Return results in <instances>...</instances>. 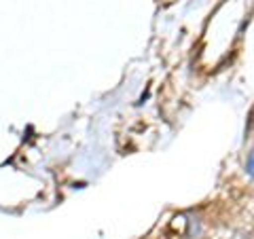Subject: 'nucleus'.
Masks as SVG:
<instances>
[{"label": "nucleus", "mask_w": 254, "mask_h": 239, "mask_svg": "<svg viewBox=\"0 0 254 239\" xmlns=\"http://www.w3.org/2000/svg\"><path fill=\"white\" fill-rule=\"evenodd\" d=\"M246 174H248L250 178H254V153H250L248 161H246Z\"/></svg>", "instance_id": "obj_1"}]
</instances>
